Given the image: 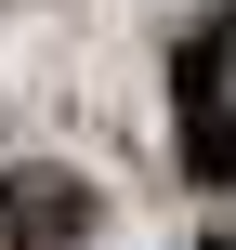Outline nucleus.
<instances>
[{
  "label": "nucleus",
  "instance_id": "nucleus-1",
  "mask_svg": "<svg viewBox=\"0 0 236 250\" xmlns=\"http://www.w3.org/2000/svg\"><path fill=\"white\" fill-rule=\"evenodd\" d=\"M184 171L236 198V105H223V40H184Z\"/></svg>",
  "mask_w": 236,
  "mask_h": 250
},
{
  "label": "nucleus",
  "instance_id": "nucleus-2",
  "mask_svg": "<svg viewBox=\"0 0 236 250\" xmlns=\"http://www.w3.org/2000/svg\"><path fill=\"white\" fill-rule=\"evenodd\" d=\"M0 237L13 250H79L92 237V185L79 171H13L0 185Z\"/></svg>",
  "mask_w": 236,
  "mask_h": 250
}]
</instances>
